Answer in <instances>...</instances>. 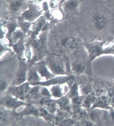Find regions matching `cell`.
<instances>
[{
    "label": "cell",
    "instance_id": "277c9868",
    "mask_svg": "<svg viewBox=\"0 0 114 126\" xmlns=\"http://www.w3.org/2000/svg\"><path fill=\"white\" fill-rule=\"evenodd\" d=\"M46 64L48 68L55 75H64L66 74L62 61L55 56H50L46 59Z\"/></svg>",
    "mask_w": 114,
    "mask_h": 126
},
{
    "label": "cell",
    "instance_id": "30bf717a",
    "mask_svg": "<svg viewBox=\"0 0 114 126\" xmlns=\"http://www.w3.org/2000/svg\"><path fill=\"white\" fill-rule=\"evenodd\" d=\"M92 21L94 27L98 31L104 30L107 24V21L105 17L99 13L94 14L92 16Z\"/></svg>",
    "mask_w": 114,
    "mask_h": 126
},
{
    "label": "cell",
    "instance_id": "83f0119b",
    "mask_svg": "<svg viewBox=\"0 0 114 126\" xmlns=\"http://www.w3.org/2000/svg\"><path fill=\"white\" fill-rule=\"evenodd\" d=\"M81 93L84 96H87L93 93L92 85L90 84L84 85L81 88Z\"/></svg>",
    "mask_w": 114,
    "mask_h": 126
},
{
    "label": "cell",
    "instance_id": "d6a6232c",
    "mask_svg": "<svg viewBox=\"0 0 114 126\" xmlns=\"http://www.w3.org/2000/svg\"><path fill=\"white\" fill-rule=\"evenodd\" d=\"M49 8L52 9H56L58 5V0H49Z\"/></svg>",
    "mask_w": 114,
    "mask_h": 126
},
{
    "label": "cell",
    "instance_id": "ba28073f",
    "mask_svg": "<svg viewBox=\"0 0 114 126\" xmlns=\"http://www.w3.org/2000/svg\"><path fill=\"white\" fill-rule=\"evenodd\" d=\"M26 0H11L9 2V9L12 13L18 14L22 10H25L28 4H26Z\"/></svg>",
    "mask_w": 114,
    "mask_h": 126
},
{
    "label": "cell",
    "instance_id": "f35d334b",
    "mask_svg": "<svg viewBox=\"0 0 114 126\" xmlns=\"http://www.w3.org/2000/svg\"><path fill=\"white\" fill-rule=\"evenodd\" d=\"M111 105L113 106V107H114V96H113V97L112 98V99H111Z\"/></svg>",
    "mask_w": 114,
    "mask_h": 126
},
{
    "label": "cell",
    "instance_id": "484cf974",
    "mask_svg": "<svg viewBox=\"0 0 114 126\" xmlns=\"http://www.w3.org/2000/svg\"><path fill=\"white\" fill-rule=\"evenodd\" d=\"M50 92L51 94H52V96L55 98H60L62 97V90L60 87V85L53 86L50 89Z\"/></svg>",
    "mask_w": 114,
    "mask_h": 126
},
{
    "label": "cell",
    "instance_id": "6da1fadb",
    "mask_svg": "<svg viewBox=\"0 0 114 126\" xmlns=\"http://www.w3.org/2000/svg\"><path fill=\"white\" fill-rule=\"evenodd\" d=\"M105 43L106 41L84 42V46L87 50L90 62H92L101 55H106V48H104Z\"/></svg>",
    "mask_w": 114,
    "mask_h": 126
},
{
    "label": "cell",
    "instance_id": "d6986e66",
    "mask_svg": "<svg viewBox=\"0 0 114 126\" xmlns=\"http://www.w3.org/2000/svg\"><path fill=\"white\" fill-rule=\"evenodd\" d=\"M18 27V22L16 21H12L9 22L5 26V29L6 30V37L8 39V41L14 32L17 30Z\"/></svg>",
    "mask_w": 114,
    "mask_h": 126
},
{
    "label": "cell",
    "instance_id": "4316f807",
    "mask_svg": "<svg viewBox=\"0 0 114 126\" xmlns=\"http://www.w3.org/2000/svg\"><path fill=\"white\" fill-rule=\"evenodd\" d=\"M39 111H40V116L44 118L46 120L51 121L53 120L54 116L53 114L50 113L44 107L39 108Z\"/></svg>",
    "mask_w": 114,
    "mask_h": 126
},
{
    "label": "cell",
    "instance_id": "ab89813d",
    "mask_svg": "<svg viewBox=\"0 0 114 126\" xmlns=\"http://www.w3.org/2000/svg\"><path fill=\"white\" fill-rule=\"evenodd\" d=\"M110 1H112L114 3V0H110Z\"/></svg>",
    "mask_w": 114,
    "mask_h": 126
},
{
    "label": "cell",
    "instance_id": "f1b7e54d",
    "mask_svg": "<svg viewBox=\"0 0 114 126\" xmlns=\"http://www.w3.org/2000/svg\"><path fill=\"white\" fill-rule=\"evenodd\" d=\"M79 96L78 85L76 83H74L72 85L69 94V98L72 99L73 98Z\"/></svg>",
    "mask_w": 114,
    "mask_h": 126
},
{
    "label": "cell",
    "instance_id": "5bb4252c",
    "mask_svg": "<svg viewBox=\"0 0 114 126\" xmlns=\"http://www.w3.org/2000/svg\"><path fill=\"white\" fill-rule=\"evenodd\" d=\"M17 116H26V115H33L35 116H40V111L39 108L35 107V106L27 105L25 106V108L22 111L17 113Z\"/></svg>",
    "mask_w": 114,
    "mask_h": 126
},
{
    "label": "cell",
    "instance_id": "f546056e",
    "mask_svg": "<svg viewBox=\"0 0 114 126\" xmlns=\"http://www.w3.org/2000/svg\"><path fill=\"white\" fill-rule=\"evenodd\" d=\"M40 94L43 97H48L51 98L52 97V94H51L50 92L47 89L45 86H43L42 88H40Z\"/></svg>",
    "mask_w": 114,
    "mask_h": 126
},
{
    "label": "cell",
    "instance_id": "74e56055",
    "mask_svg": "<svg viewBox=\"0 0 114 126\" xmlns=\"http://www.w3.org/2000/svg\"><path fill=\"white\" fill-rule=\"evenodd\" d=\"M44 1V0H31L30 2H32L34 4H38L42 3Z\"/></svg>",
    "mask_w": 114,
    "mask_h": 126
},
{
    "label": "cell",
    "instance_id": "836d02e7",
    "mask_svg": "<svg viewBox=\"0 0 114 126\" xmlns=\"http://www.w3.org/2000/svg\"><path fill=\"white\" fill-rule=\"evenodd\" d=\"M0 48H1V56L2 54L4 53L6 51L8 50V47H7V44L4 42L1 41V45H0Z\"/></svg>",
    "mask_w": 114,
    "mask_h": 126
},
{
    "label": "cell",
    "instance_id": "d4e9b609",
    "mask_svg": "<svg viewBox=\"0 0 114 126\" xmlns=\"http://www.w3.org/2000/svg\"><path fill=\"white\" fill-rule=\"evenodd\" d=\"M85 68L86 67L84 64L79 61L75 62L72 64L73 70L74 73L77 74H81L84 73Z\"/></svg>",
    "mask_w": 114,
    "mask_h": 126
},
{
    "label": "cell",
    "instance_id": "1f68e13d",
    "mask_svg": "<svg viewBox=\"0 0 114 126\" xmlns=\"http://www.w3.org/2000/svg\"><path fill=\"white\" fill-rule=\"evenodd\" d=\"M106 55H114V42L109 46L106 47Z\"/></svg>",
    "mask_w": 114,
    "mask_h": 126
},
{
    "label": "cell",
    "instance_id": "cb8c5ba5",
    "mask_svg": "<svg viewBox=\"0 0 114 126\" xmlns=\"http://www.w3.org/2000/svg\"><path fill=\"white\" fill-rule=\"evenodd\" d=\"M57 104L60 108L62 110H67L70 108V100L69 98L67 97H61L58 98L56 100Z\"/></svg>",
    "mask_w": 114,
    "mask_h": 126
},
{
    "label": "cell",
    "instance_id": "ffe728a7",
    "mask_svg": "<svg viewBox=\"0 0 114 126\" xmlns=\"http://www.w3.org/2000/svg\"><path fill=\"white\" fill-rule=\"evenodd\" d=\"M18 22V27L25 34H26L30 30L31 26H32V23L27 22L24 19L22 18L21 17L17 21Z\"/></svg>",
    "mask_w": 114,
    "mask_h": 126
},
{
    "label": "cell",
    "instance_id": "3957f363",
    "mask_svg": "<svg viewBox=\"0 0 114 126\" xmlns=\"http://www.w3.org/2000/svg\"><path fill=\"white\" fill-rule=\"evenodd\" d=\"M30 85V84L27 81L19 85L12 86L9 88V94L22 100L28 99L30 98L32 89Z\"/></svg>",
    "mask_w": 114,
    "mask_h": 126
},
{
    "label": "cell",
    "instance_id": "4dcf8cb0",
    "mask_svg": "<svg viewBox=\"0 0 114 126\" xmlns=\"http://www.w3.org/2000/svg\"><path fill=\"white\" fill-rule=\"evenodd\" d=\"M8 86V83L5 79L1 78V82H0V86H1V93L6 89Z\"/></svg>",
    "mask_w": 114,
    "mask_h": 126
},
{
    "label": "cell",
    "instance_id": "9c48e42d",
    "mask_svg": "<svg viewBox=\"0 0 114 126\" xmlns=\"http://www.w3.org/2000/svg\"><path fill=\"white\" fill-rule=\"evenodd\" d=\"M35 68L40 76L44 77L46 80H49L55 77V75L49 71V68L44 61H41L40 63H37L35 65Z\"/></svg>",
    "mask_w": 114,
    "mask_h": 126
},
{
    "label": "cell",
    "instance_id": "5b68a950",
    "mask_svg": "<svg viewBox=\"0 0 114 126\" xmlns=\"http://www.w3.org/2000/svg\"><path fill=\"white\" fill-rule=\"evenodd\" d=\"M1 104L3 107L9 110H15L22 106L28 105L24 100L18 99L10 94L1 98Z\"/></svg>",
    "mask_w": 114,
    "mask_h": 126
},
{
    "label": "cell",
    "instance_id": "7a4b0ae2",
    "mask_svg": "<svg viewBox=\"0 0 114 126\" xmlns=\"http://www.w3.org/2000/svg\"><path fill=\"white\" fill-rule=\"evenodd\" d=\"M42 12V10L37 4L29 2L27 9L20 14V17L27 22L33 23L41 16Z\"/></svg>",
    "mask_w": 114,
    "mask_h": 126
},
{
    "label": "cell",
    "instance_id": "e575fe53",
    "mask_svg": "<svg viewBox=\"0 0 114 126\" xmlns=\"http://www.w3.org/2000/svg\"><path fill=\"white\" fill-rule=\"evenodd\" d=\"M49 4L48 1H44L42 3V10L43 11L48 12L49 11Z\"/></svg>",
    "mask_w": 114,
    "mask_h": 126
},
{
    "label": "cell",
    "instance_id": "7c38bea8",
    "mask_svg": "<svg viewBox=\"0 0 114 126\" xmlns=\"http://www.w3.org/2000/svg\"><path fill=\"white\" fill-rule=\"evenodd\" d=\"M111 100L107 96L103 95L96 98L95 102L90 109H95L97 108L103 109H109V106L111 105Z\"/></svg>",
    "mask_w": 114,
    "mask_h": 126
},
{
    "label": "cell",
    "instance_id": "7402d4cb",
    "mask_svg": "<svg viewBox=\"0 0 114 126\" xmlns=\"http://www.w3.org/2000/svg\"><path fill=\"white\" fill-rule=\"evenodd\" d=\"M24 35L25 34L22 31H21L20 29H17L11 35V36L9 39V41L10 42V45H13L22 38L24 37Z\"/></svg>",
    "mask_w": 114,
    "mask_h": 126
},
{
    "label": "cell",
    "instance_id": "52a82bcc",
    "mask_svg": "<svg viewBox=\"0 0 114 126\" xmlns=\"http://www.w3.org/2000/svg\"><path fill=\"white\" fill-rule=\"evenodd\" d=\"M27 74L26 64L23 61H21L19 63V67L13 81V86L19 85L25 82L27 80Z\"/></svg>",
    "mask_w": 114,
    "mask_h": 126
},
{
    "label": "cell",
    "instance_id": "8d00e7d4",
    "mask_svg": "<svg viewBox=\"0 0 114 126\" xmlns=\"http://www.w3.org/2000/svg\"><path fill=\"white\" fill-rule=\"evenodd\" d=\"M63 123L61 124V125H75L74 122L73 120L72 119H67L65 121H63Z\"/></svg>",
    "mask_w": 114,
    "mask_h": 126
},
{
    "label": "cell",
    "instance_id": "4fadbf2b",
    "mask_svg": "<svg viewBox=\"0 0 114 126\" xmlns=\"http://www.w3.org/2000/svg\"><path fill=\"white\" fill-rule=\"evenodd\" d=\"M11 46L12 47L13 50L15 52V54L19 58L22 57L24 54V52L26 48L25 47L24 37L22 38L17 42L14 43L13 45H12Z\"/></svg>",
    "mask_w": 114,
    "mask_h": 126
},
{
    "label": "cell",
    "instance_id": "2e32d148",
    "mask_svg": "<svg viewBox=\"0 0 114 126\" xmlns=\"http://www.w3.org/2000/svg\"><path fill=\"white\" fill-rule=\"evenodd\" d=\"M63 46L68 50H75L78 46L77 38L74 36H70L65 38L63 41Z\"/></svg>",
    "mask_w": 114,
    "mask_h": 126
},
{
    "label": "cell",
    "instance_id": "8992f818",
    "mask_svg": "<svg viewBox=\"0 0 114 126\" xmlns=\"http://www.w3.org/2000/svg\"><path fill=\"white\" fill-rule=\"evenodd\" d=\"M74 79L73 76H60L57 77H54L49 80H46L44 81H37L31 84V85L36 86L39 85L42 86H49L56 85H62L67 82L69 81Z\"/></svg>",
    "mask_w": 114,
    "mask_h": 126
},
{
    "label": "cell",
    "instance_id": "d590c367",
    "mask_svg": "<svg viewBox=\"0 0 114 126\" xmlns=\"http://www.w3.org/2000/svg\"><path fill=\"white\" fill-rule=\"evenodd\" d=\"M24 55L27 59H30L32 57V51L29 47L25 48Z\"/></svg>",
    "mask_w": 114,
    "mask_h": 126
},
{
    "label": "cell",
    "instance_id": "60d3db41",
    "mask_svg": "<svg viewBox=\"0 0 114 126\" xmlns=\"http://www.w3.org/2000/svg\"><path fill=\"white\" fill-rule=\"evenodd\" d=\"M47 1H49V0H47Z\"/></svg>",
    "mask_w": 114,
    "mask_h": 126
},
{
    "label": "cell",
    "instance_id": "8fae6325",
    "mask_svg": "<svg viewBox=\"0 0 114 126\" xmlns=\"http://www.w3.org/2000/svg\"><path fill=\"white\" fill-rule=\"evenodd\" d=\"M46 25V17L45 16H41L38 18L36 21L32 23L31 27V31L34 36H37L40 34L41 31L44 29Z\"/></svg>",
    "mask_w": 114,
    "mask_h": 126
},
{
    "label": "cell",
    "instance_id": "603a6c76",
    "mask_svg": "<svg viewBox=\"0 0 114 126\" xmlns=\"http://www.w3.org/2000/svg\"><path fill=\"white\" fill-rule=\"evenodd\" d=\"M96 99V97L92 93V94H88V96H86L85 99L82 102V106L86 109H90L94 104V102H95Z\"/></svg>",
    "mask_w": 114,
    "mask_h": 126
},
{
    "label": "cell",
    "instance_id": "44dd1931",
    "mask_svg": "<svg viewBox=\"0 0 114 126\" xmlns=\"http://www.w3.org/2000/svg\"><path fill=\"white\" fill-rule=\"evenodd\" d=\"M44 40L40 37L34 36L31 43V47L34 51L41 50L44 45Z\"/></svg>",
    "mask_w": 114,
    "mask_h": 126
},
{
    "label": "cell",
    "instance_id": "e0dca14e",
    "mask_svg": "<svg viewBox=\"0 0 114 126\" xmlns=\"http://www.w3.org/2000/svg\"><path fill=\"white\" fill-rule=\"evenodd\" d=\"M40 76L36 68H31L27 71V80L30 84L33 82L40 81H41V77Z\"/></svg>",
    "mask_w": 114,
    "mask_h": 126
},
{
    "label": "cell",
    "instance_id": "9a60e30c",
    "mask_svg": "<svg viewBox=\"0 0 114 126\" xmlns=\"http://www.w3.org/2000/svg\"><path fill=\"white\" fill-rule=\"evenodd\" d=\"M80 4V0H64L63 1V6L68 11H74L78 7Z\"/></svg>",
    "mask_w": 114,
    "mask_h": 126
},
{
    "label": "cell",
    "instance_id": "ac0fdd59",
    "mask_svg": "<svg viewBox=\"0 0 114 126\" xmlns=\"http://www.w3.org/2000/svg\"><path fill=\"white\" fill-rule=\"evenodd\" d=\"M11 118V113L10 112L9 109H6L3 107V109H1V117H0V121L1 125H6L9 124Z\"/></svg>",
    "mask_w": 114,
    "mask_h": 126
}]
</instances>
